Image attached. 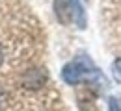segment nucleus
<instances>
[{
  "instance_id": "f257e3e1",
  "label": "nucleus",
  "mask_w": 121,
  "mask_h": 111,
  "mask_svg": "<svg viewBox=\"0 0 121 111\" xmlns=\"http://www.w3.org/2000/svg\"><path fill=\"white\" fill-rule=\"evenodd\" d=\"M61 78L65 80L67 83H71V85H76V83L86 81V80L101 78V74L93 67V63H91V59L88 56H78L75 61H71V63H67L63 67Z\"/></svg>"
},
{
  "instance_id": "f03ea898",
  "label": "nucleus",
  "mask_w": 121,
  "mask_h": 111,
  "mask_svg": "<svg viewBox=\"0 0 121 111\" xmlns=\"http://www.w3.org/2000/svg\"><path fill=\"white\" fill-rule=\"evenodd\" d=\"M67 4L73 11V20L78 24V28H86V13H84L80 0H67Z\"/></svg>"
},
{
  "instance_id": "7ed1b4c3",
  "label": "nucleus",
  "mask_w": 121,
  "mask_h": 111,
  "mask_svg": "<svg viewBox=\"0 0 121 111\" xmlns=\"http://www.w3.org/2000/svg\"><path fill=\"white\" fill-rule=\"evenodd\" d=\"M54 8H56V15L60 19V22L67 24V22L73 20V11H71L67 0H56V2H54Z\"/></svg>"
},
{
  "instance_id": "20e7f679",
  "label": "nucleus",
  "mask_w": 121,
  "mask_h": 111,
  "mask_svg": "<svg viewBox=\"0 0 121 111\" xmlns=\"http://www.w3.org/2000/svg\"><path fill=\"white\" fill-rule=\"evenodd\" d=\"M45 80H47V72L43 69H34L26 76V85L28 87H39L45 83Z\"/></svg>"
},
{
  "instance_id": "39448f33",
  "label": "nucleus",
  "mask_w": 121,
  "mask_h": 111,
  "mask_svg": "<svg viewBox=\"0 0 121 111\" xmlns=\"http://www.w3.org/2000/svg\"><path fill=\"white\" fill-rule=\"evenodd\" d=\"M112 72H114V78L121 83V57H117V59L114 61V65H112Z\"/></svg>"
},
{
  "instance_id": "423d86ee",
  "label": "nucleus",
  "mask_w": 121,
  "mask_h": 111,
  "mask_svg": "<svg viewBox=\"0 0 121 111\" xmlns=\"http://www.w3.org/2000/svg\"><path fill=\"white\" fill-rule=\"evenodd\" d=\"M108 109H110V111H121L119 102H117L116 98H110V102H108Z\"/></svg>"
},
{
  "instance_id": "0eeeda50",
  "label": "nucleus",
  "mask_w": 121,
  "mask_h": 111,
  "mask_svg": "<svg viewBox=\"0 0 121 111\" xmlns=\"http://www.w3.org/2000/svg\"><path fill=\"white\" fill-rule=\"evenodd\" d=\"M2 61H4V54H2V46H0V65H2Z\"/></svg>"
}]
</instances>
